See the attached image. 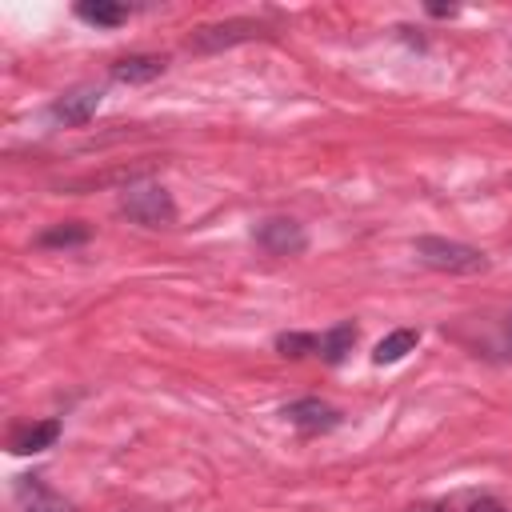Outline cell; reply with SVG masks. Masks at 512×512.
Returning a JSON list of instances; mask_svg holds the SVG:
<instances>
[{
  "mask_svg": "<svg viewBox=\"0 0 512 512\" xmlns=\"http://www.w3.org/2000/svg\"><path fill=\"white\" fill-rule=\"evenodd\" d=\"M416 260L436 268V272H448V276H476L488 268V256L464 240H448V236H416L412 244Z\"/></svg>",
  "mask_w": 512,
  "mask_h": 512,
  "instance_id": "1",
  "label": "cell"
},
{
  "mask_svg": "<svg viewBox=\"0 0 512 512\" xmlns=\"http://www.w3.org/2000/svg\"><path fill=\"white\" fill-rule=\"evenodd\" d=\"M120 212L144 228H172L176 224V204L164 184H128L120 196Z\"/></svg>",
  "mask_w": 512,
  "mask_h": 512,
  "instance_id": "2",
  "label": "cell"
},
{
  "mask_svg": "<svg viewBox=\"0 0 512 512\" xmlns=\"http://www.w3.org/2000/svg\"><path fill=\"white\" fill-rule=\"evenodd\" d=\"M252 240H256L264 252H272V256H296V252L308 248V232H304L296 220H288V216H268V220H260L256 232H252Z\"/></svg>",
  "mask_w": 512,
  "mask_h": 512,
  "instance_id": "3",
  "label": "cell"
},
{
  "mask_svg": "<svg viewBox=\"0 0 512 512\" xmlns=\"http://www.w3.org/2000/svg\"><path fill=\"white\" fill-rule=\"evenodd\" d=\"M264 32H268V28H264V24H256V20H224V24H204V28H196V32H192L188 48H196V52H220V48H232V44H240V40L264 36Z\"/></svg>",
  "mask_w": 512,
  "mask_h": 512,
  "instance_id": "4",
  "label": "cell"
},
{
  "mask_svg": "<svg viewBox=\"0 0 512 512\" xmlns=\"http://www.w3.org/2000/svg\"><path fill=\"white\" fill-rule=\"evenodd\" d=\"M284 416H288V424H296V428L308 432V436H316V432H332V428L340 424V412H336L332 404L316 400V396H304V400L288 404Z\"/></svg>",
  "mask_w": 512,
  "mask_h": 512,
  "instance_id": "5",
  "label": "cell"
},
{
  "mask_svg": "<svg viewBox=\"0 0 512 512\" xmlns=\"http://www.w3.org/2000/svg\"><path fill=\"white\" fill-rule=\"evenodd\" d=\"M100 100H104V92H100L96 84H80V88H72L68 96H60V100L52 104V116H56L60 124H88V120L96 116Z\"/></svg>",
  "mask_w": 512,
  "mask_h": 512,
  "instance_id": "6",
  "label": "cell"
},
{
  "mask_svg": "<svg viewBox=\"0 0 512 512\" xmlns=\"http://www.w3.org/2000/svg\"><path fill=\"white\" fill-rule=\"evenodd\" d=\"M56 436H60V420H40V424H28V428L12 432L8 448H12L16 456H32V452L52 448V444H56Z\"/></svg>",
  "mask_w": 512,
  "mask_h": 512,
  "instance_id": "7",
  "label": "cell"
},
{
  "mask_svg": "<svg viewBox=\"0 0 512 512\" xmlns=\"http://www.w3.org/2000/svg\"><path fill=\"white\" fill-rule=\"evenodd\" d=\"M164 72V56H124L112 64V80L120 84H148Z\"/></svg>",
  "mask_w": 512,
  "mask_h": 512,
  "instance_id": "8",
  "label": "cell"
},
{
  "mask_svg": "<svg viewBox=\"0 0 512 512\" xmlns=\"http://www.w3.org/2000/svg\"><path fill=\"white\" fill-rule=\"evenodd\" d=\"M416 344H420V332H416V328H396V332H388V336L372 348V360H376V364H396V360H404Z\"/></svg>",
  "mask_w": 512,
  "mask_h": 512,
  "instance_id": "9",
  "label": "cell"
},
{
  "mask_svg": "<svg viewBox=\"0 0 512 512\" xmlns=\"http://www.w3.org/2000/svg\"><path fill=\"white\" fill-rule=\"evenodd\" d=\"M76 16L96 24V28H116L128 20V4H116V0H84L76 4Z\"/></svg>",
  "mask_w": 512,
  "mask_h": 512,
  "instance_id": "10",
  "label": "cell"
},
{
  "mask_svg": "<svg viewBox=\"0 0 512 512\" xmlns=\"http://www.w3.org/2000/svg\"><path fill=\"white\" fill-rule=\"evenodd\" d=\"M88 236H92L88 224L68 220V224H52V228H44V232L36 236V244H40V248H76V244H88Z\"/></svg>",
  "mask_w": 512,
  "mask_h": 512,
  "instance_id": "11",
  "label": "cell"
},
{
  "mask_svg": "<svg viewBox=\"0 0 512 512\" xmlns=\"http://www.w3.org/2000/svg\"><path fill=\"white\" fill-rule=\"evenodd\" d=\"M352 344H356V328H352V324H336V328H328V332L320 336V356H324L328 364H340V360L352 352Z\"/></svg>",
  "mask_w": 512,
  "mask_h": 512,
  "instance_id": "12",
  "label": "cell"
},
{
  "mask_svg": "<svg viewBox=\"0 0 512 512\" xmlns=\"http://www.w3.org/2000/svg\"><path fill=\"white\" fill-rule=\"evenodd\" d=\"M276 352L292 356V360L312 356V352H320V336H312V332H280L276 336Z\"/></svg>",
  "mask_w": 512,
  "mask_h": 512,
  "instance_id": "13",
  "label": "cell"
},
{
  "mask_svg": "<svg viewBox=\"0 0 512 512\" xmlns=\"http://www.w3.org/2000/svg\"><path fill=\"white\" fill-rule=\"evenodd\" d=\"M24 512H72V504H68L64 496H52V492H36V496L24 504Z\"/></svg>",
  "mask_w": 512,
  "mask_h": 512,
  "instance_id": "14",
  "label": "cell"
},
{
  "mask_svg": "<svg viewBox=\"0 0 512 512\" xmlns=\"http://www.w3.org/2000/svg\"><path fill=\"white\" fill-rule=\"evenodd\" d=\"M468 512H504V504H500V500H492V496H484V500H476Z\"/></svg>",
  "mask_w": 512,
  "mask_h": 512,
  "instance_id": "15",
  "label": "cell"
},
{
  "mask_svg": "<svg viewBox=\"0 0 512 512\" xmlns=\"http://www.w3.org/2000/svg\"><path fill=\"white\" fill-rule=\"evenodd\" d=\"M408 512H448V504H412Z\"/></svg>",
  "mask_w": 512,
  "mask_h": 512,
  "instance_id": "16",
  "label": "cell"
},
{
  "mask_svg": "<svg viewBox=\"0 0 512 512\" xmlns=\"http://www.w3.org/2000/svg\"><path fill=\"white\" fill-rule=\"evenodd\" d=\"M428 12H432V16H456V8H444V4H432Z\"/></svg>",
  "mask_w": 512,
  "mask_h": 512,
  "instance_id": "17",
  "label": "cell"
},
{
  "mask_svg": "<svg viewBox=\"0 0 512 512\" xmlns=\"http://www.w3.org/2000/svg\"><path fill=\"white\" fill-rule=\"evenodd\" d=\"M504 336H508V344H512V312H508V320H504Z\"/></svg>",
  "mask_w": 512,
  "mask_h": 512,
  "instance_id": "18",
  "label": "cell"
}]
</instances>
